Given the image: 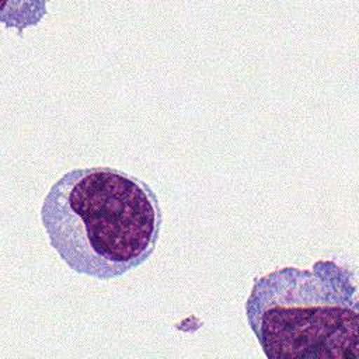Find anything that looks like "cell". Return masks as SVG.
<instances>
[{
	"instance_id": "cell-2",
	"label": "cell",
	"mask_w": 359,
	"mask_h": 359,
	"mask_svg": "<svg viewBox=\"0 0 359 359\" xmlns=\"http://www.w3.org/2000/svg\"><path fill=\"white\" fill-rule=\"evenodd\" d=\"M248 325L269 359H358L356 275L332 259L254 279Z\"/></svg>"
},
{
	"instance_id": "cell-1",
	"label": "cell",
	"mask_w": 359,
	"mask_h": 359,
	"mask_svg": "<svg viewBox=\"0 0 359 359\" xmlns=\"http://www.w3.org/2000/svg\"><path fill=\"white\" fill-rule=\"evenodd\" d=\"M41 219L50 245L67 266L101 280L147 261L163 222L150 185L112 167L65 172L45 195Z\"/></svg>"
}]
</instances>
